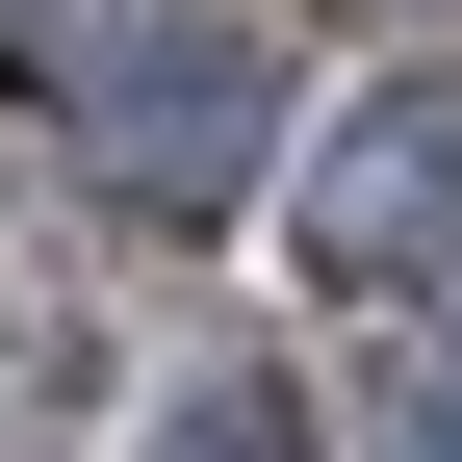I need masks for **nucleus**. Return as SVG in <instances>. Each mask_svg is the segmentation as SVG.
I'll list each match as a JSON object with an SVG mask.
<instances>
[{
  "label": "nucleus",
  "instance_id": "4",
  "mask_svg": "<svg viewBox=\"0 0 462 462\" xmlns=\"http://www.w3.org/2000/svg\"><path fill=\"white\" fill-rule=\"evenodd\" d=\"M385 437H411V462H462V334H411V385H385Z\"/></svg>",
  "mask_w": 462,
  "mask_h": 462
},
{
  "label": "nucleus",
  "instance_id": "3",
  "mask_svg": "<svg viewBox=\"0 0 462 462\" xmlns=\"http://www.w3.org/2000/svg\"><path fill=\"white\" fill-rule=\"evenodd\" d=\"M154 462H309V411L282 385H206V411H154Z\"/></svg>",
  "mask_w": 462,
  "mask_h": 462
},
{
  "label": "nucleus",
  "instance_id": "2",
  "mask_svg": "<svg viewBox=\"0 0 462 462\" xmlns=\"http://www.w3.org/2000/svg\"><path fill=\"white\" fill-rule=\"evenodd\" d=\"M309 231H334V282H411L437 231H462V103H385V129L334 154V206H309Z\"/></svg>",
  "mask_w": 462,
  "mask_h": 462
},
{
  "label": "nucleus",
  "instance_id": "1",
  "mask_svg": "<svg viewBox=\"0 0 462 462\" xmlns=\"http://www.w3.org/2000/svg\"><path fill=\"white\" fill-rule=\"evenodd\" d=\"M0 26H26V78L78 103V154H103V180H154V206L257 180V129H282V51L206 26V0H0Z\"/></svg>",
  "mask_w": 462,
  "mask_h": 462
}]
</instances>
